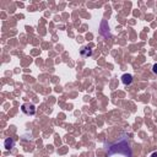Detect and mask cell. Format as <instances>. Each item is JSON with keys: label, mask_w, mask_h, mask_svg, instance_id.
Segmentation results:
<instances>
[{"label": "cell", "mask_w": 157, "mask_h": 157, "mask_svg": "<svg viewBox=\"0 0 157 157\" xmlns=\"http://www.w3.org/2000/svg\"><path fill=\"white\" fill-rule=\"evenodd\" d=\"M150 157H157V152H153V153H151V156Z\"/></svg>", "instance_id": "7"}, {"label": "cell", "mask_w": 157, "mask_h": 157, "mask_svg": "<svg viewBox=\"0 0 157 157\" xmlns=\"http://www.w3.org/2000/svg\"><path fill=\"white\" fill-rule=\"evenodd\" d=\"M4 144H5V148H6V150H11V148L13 147V145H15V141H13L11 137H9V139L5 140Z\"/></svg>", "instance_id": "5"}, {"label": "cell", "mask_w": 157, "mask_h": 157, "mask_svg": "<svg viewBox=\"0 0 157 157\" xmlns=\"http://www.w3.org/2000/svg\"><path fill=\"white\" fill-rule=\"evenodd\" d=\"M152 72H153L155 75H157V63H156V64L152 66Z\"/></svg>", "instance_id": "6"}, {"label": "cell", "mask_w": 157, "mask_h": 157, "mask_svg": "<svg viewBox=\"0 0 157 157\" xmlns=\"http://www.w3.org/2000/svg\"><path fill=\"white\" fill-rule=\"evenodd\" d=\"M117 153L124 155L126 157H131V150L129 147V142H128L126 137H121L118 142H115L114 145L108 147V152H107L108 156H113Z\"/></svg>", "instance_id": "1"}, {"label": "cell", "mask_w": 157, "mask_h": 157, "mask_svg": "<svg viewBox=\"0 0 157 157\" xmlns=\"http://www.w3.org/2000/svg\"><path fill=\"white\" fill-rule=\"evenodd\" d=\"M121 82L124 83V85H130L131 82H132V76L130 75V74H124L123 76H121Z\"/></svg>", "instance_id": "3"}, {"label": "cell", "mask_w": 157, "mask_h": 157, "mask_svg": "<svg viewBox=\"0 0 157 157\" xmlns=\"http://www.w3.org/2000/svg\"><path fill=\"white\" fill-rule=\"evenodd\" d=\"M80 54L82 55V56H91L92 55V50L90 49V48H87V47H83L81 50H80Z\"/></svg>", "instance_id": "4"}, {"label": "cell", "mask_w": 157, "mask_h": 157, "mask_svg": "<svg viewBox=\"0 0 157 157\" xmlns=\"http://www.w3.org/2000/svg\"><path fill=\"white\" fill-rule=\"evenodd\" d=\"M21 110H22L26 115H34V113H36V107H34V104H32V103H23V104L21 105Z\"/></svg>", "instance_id": "2"}]
</instances>
